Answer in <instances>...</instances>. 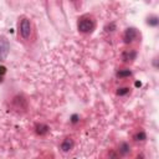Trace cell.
Wrapping results in <instances>:
<instances>
[{
  "instance_id": "cell-1",
  "label": "cell",
  "mask_w": 159,
  "mask_h": 159,
  "mask_svg": "<svg viewBox=\"0 0 159 159\" xmlns=\"http://www.w3.org/2000/svg\"><path fill=\"white\" fill-rule=\"evenodd\" d=\"M78 30L81 31V32H83V34H88V32H91L92 30H93V28H95V22H93V20H92L91 18H82V19H80V21H78Z\"/></svg>"
},
{
  "instance_id": "cell-2",
  "label": "cell",
  "mask_w": 159,
  "mask_h": 159,
  "mask_svg": "<svg viewBox=\"0 0 159 159\" xmlns=\"http://www.w3.org/2000/svg\"><path fill=\"white\" fill-rule=\"evenodd\" d=\"M9 51H10V44L8 41V39L2 36L0 37V62L8 57Z\"/></svg>"
},
{
  "instance_id": "cell-3",
  "label": "cell",
  "mask_w": 159,
  "mask_h": 159,
  "mask_svg": "<svg viewBox=\"0 0 159 159\" xmlns=\"http://www.w3.org/2000/svg\"><path fill=\"white\" fill-rule=\"evenodd\" d=\"M20 35L25 40H28L31 35V24L28 19H22L20 22Z\"/></svg>"
},
{
  "instance_id": "cell-4",
  "label": "cell",
  "mask_w": 159,
  "mask_h": 159,
  "mask_svg": "<svg viewBox=\"0 0 159 159\" xmlns=\"http://www.w3.org/2000/svg\"><path fill=\"white\" fill-rule=\"evenodd\" d=\"M137 37V31L136 29L133 28H129L124 31V35H123V40H124V42L126 44H130V42H133L134 40Z\"/></svg>"
},
{
  "instance_id": "cell-5",
  "label": "cell",
  "mask_w": 159,
  "mask_h": 159,
  "mask_svg": "<svg viewBox=\"0 0 159 159\" xmlns=\"http://www.w3.org/2000/svg\"><path fill=\"white\" fill-rule=\"evenodd\" d=\"M136 56H137V54H136V51H133V50L124 51L122 54V60L124 62H130V61H133L136 59Z\"/></svg>"
},
{
  "instance_id": "cell-6",
  "label": "cell",
  "mask_w": 159,
  "mask_h": 159,
  "mask_svg": "<svg viewBox=\"0 0 159 159\" xmlns=\"http://www.w3.org/2000/svg\"><path fill=\"white\" fill-rule=\"evenodd\" d=\"M72 147H73V140L70 139V138H66V139L61 143V149H62L63 152H69Z\"/></svg>"
},
{
  "instance_id": "cell-7",
  "label": "cell",
  "mask_w": 159,
  "mask_h": 159,
  "mask_svg": "<svg viewBox=\"0 0 159 159\" xmlns=\"http://www.w3.org/2000/svg\"><path fill=\"white\" fill-rule=\"evenodd\" d=\"M36 132H37V134H40V136L46 134L49 132V127L46 124H37L36 126Z\"/></svg>"
},
{
  "instance_id": "cell-8",
  "label": "cell",
  "mask_w": 159,
  "mask_h": 159,
  "mask_svg": "<svg viewBox=\"0 0 159 159\" xmlns=\"http://www.w3.org/2000/svg\"><path fill=\"white\" fill-rule=\"evenodd\" d=\"M129 76H132V72L129 70H121L117 72V77H119V78H124V77H129Z\"/></svg>"
},
{
  "instance_id": "cell-9",
  "label": "cell",
  "mask_w": 159,
  "mask_h": 159,
  "mask_svg": "<svg viewBox=\"0 0 159 159\" xmlns=\"http://www.w3.org/2000/svg\"><path fill=\"white\" fill-rule=\"evenodd\" d=\"M128 151H129V147H128V144H127V143H121V144H119V153L127 154Z\"/></svg>"
},
{
  "instance_id": "cell-10",
  "label": "cell",
  "mask_w": 159,
  "mask_h": 159,
  "mask_svg": "<svg viewBox=\"0 0 159 159\" xmlns=\"http://www.w3.org/2000/svg\"><path fill=\"white\" fill-rule=\"evenodd\" d=\"M129 92V88H127V87H122V88H118V91H117V95L118 96H124V95H127Z\"/></svg>"
},
{
  "instance_id": "cell-11",
  "label": "cell",
  "mask_w": 159,
  "mask_h": 159,
  "mask_svg": "<svg viewBox=\"0 0 159 159\" xmlns=\"http://www.w3.org/2000/svg\"><path fill=\"white\" fill-rule=\"evenodd\" d=\"M145 138H147V136H145L144 132H139V133H137V134L134 136V139H136V140H144Z\"/></svg>"
},
{
  "instance_id": "cell-12",
  "label": "cell",
  "mask_w": 159,
  "mask_h": 159,
  "mask_svg": "<svg viewBox=\"0 0 159 159\" xmlns=\"http://www.w3.org/2000/svg\"><path fill=\"white\" fill-rule=\"evenodd\" d=\"M148 24H149L151 26H157V25L159 24V20H158L157 16H153V18H151V19L148 20Z\"/></svg>"
},
{
  "instance_id": "cell-13",
  "label": "cell",
  "mask_w": 159,
  "mask_h": 159,
  "mask_svg": "<svg viewBox=\"0 0 159 159\" xmlns=\"http://www.w3.org/2000/svg\"><path fill=\"white\" fill-rule=\"evenodd\" d=\"M5 72H6V67H4V66H0V76H3Z\"/></svg>"
},
{
  "instance_id": "cell-14",
  "label": "cell",
  "mask_w": 159,
  "mask_h": 159,
  "mask_svg": "<svg viewBox=\"0 0 159 159\" xmlns=\"http://www.w3.org/2000/svg\"><path fill=\"white\" fill-rule=\"evenodd\" d=\"M110 159H118V157H117V154L114 152H111L110 153Z\"/></svg>"
},
{
  "instance_id": "cell-15",
  "label": "cell",
  "mask_w": 159,
  "mask_h": 159,
  "mask_svg": "<svg viewBox=\"0 0 159 159\" xmlns=\"http://www.w3.org/2000/svg\"><path fill=\"white\" fill-rule=\"evenodd\" d=\"M77 122V114H73L72 116V123H76Z\"/></svg>"
},
{
  "instance_id": "cell-16",
  "label": "cell",
  "mask_w": 159,
  "mask_h": 159,
  "mask_svg": "<svg viewBox=\"0 0 159 159\" xmlns=\"http://www.w3.org/2000/svg\"><path fill=\"white\" fill-rule=\"evenodd\" d=\"M0 82H3V76H0Z\"/></svg>"
}]
</instances>
